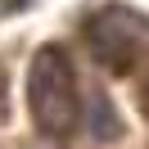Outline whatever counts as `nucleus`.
Returning <instances> with one entry per match:
<instances>
[{"label":"nucleus","mask_w":149,"mask_h":149,"mask_svg":"<svg viewBox=\"0 0 149 149\" xmlns=\"http://www.w3.org/2000/svg\"><path fill=\"white\" fill-rule=\"evenodd\" d=\"M32 113L36 122L50 131V136H63L68 127L77 122V91H72V68L59 50H45L32 68Z\"/></svg>","instance_id":"obj_1"}]
</instances>
